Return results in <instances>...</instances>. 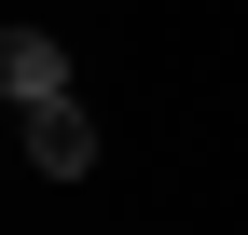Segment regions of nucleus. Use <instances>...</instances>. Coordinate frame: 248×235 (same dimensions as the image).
<instances>
[{
    "label": "nucleus",
    "mask_w": 248,
    "mask_h": 235,
    "mask_svg": "<svg viewBox=\"0 0 248 235\" xmlns=\"http://www.w3.org/2000/svg\"><path fill=\"white\" fill-rule=\"evenodd\" d=\"M0 97H14V111L69 97V42H55V28H0Z\"/></svg>",
    "instance_id": "nucleus-1"
},
{
    "label": "nucleus",
    "mask_w": 248,
    "mask_h": 235,
    "mask_svg": "<svg viewBox=\"0 0 248 235\" xmlns=\"http://www.w3.org/2000/svg\"><path fill=\"white\" fill-rule=\"evenodd\" d=\"M14 125H28V166H42V180H83V166H97L83 97H42V111H14Z\"/></svg>",
    "instance_id": "nucleus-2"
}]
</instances>
